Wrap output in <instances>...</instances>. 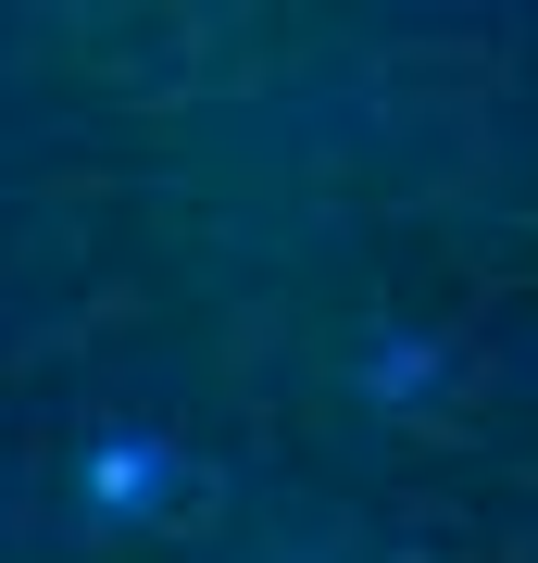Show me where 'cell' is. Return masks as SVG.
Wrapping results in <instances>:
<instances>
[{"label": "cell", "mask_w": 538, "mask_h": 563, "mask_svg": "<svg viewBox=\"0 0 538 563\" xmlns=\"http://www.w3.org/2000/svg\"><path fill=\"white\" fill-rule=\"evenodd\" d=\"M176 488H188V463L163 451V439H113V451L88 463V514H100V526H151Z\"/></svg>", "instance_id": "1"}, {"label": "cell", "mask_w": 538, "mask_h": 563, "mask_svg": "<svg viewBox=\"0 0 538 563\" xmlns=\"http://www.w3.org/2000/svg\"><path fill=\"white\" fill-rule=\"evenodd\" d=\"M426 363H439L426 339H400V351H376V388H426Z\"/></svg>", "instance_id": "2"}]
</instances>
